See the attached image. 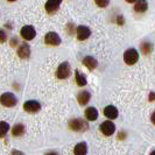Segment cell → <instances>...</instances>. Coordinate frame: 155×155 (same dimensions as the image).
<instances>
[{
    "label": "cell",
    "mask_w": 155,
    "mask_h": 155,
    "mask_svg": "<svg viewBox=\"0 0 155 155\" xmlns=\"http://www.w3.org/2000/svg\"><path fill=\"white\" fill-rule=\"evenodd\" d=\"M12 155H25L22 152H20V150H16V149H13L12 150Z\"/></svg>",
    "instance_id": "cell-27"
},
{
    "label": "cell",
    "mask_w": 155,
    "mask_h": 155,
    "mask_svg": "<svg viewBox=\"0 0 155 155\" xmlns=\"http://www.w3.org/2000/svg\"><path fill=\"white\" fill-rule=\"evenodd\" d=\"M117 23H118V25H120V26H123V25L125 23V19H124V16L121 15V14L117 16Z\"/></svg>",
    "instance_id": "cell-25"
},
{
    "label": "cell",
    "mask_w": 155,
    "mask_h": 155,
    "mask_svg": "<svg viewBox=\"0 0 155 155\" xmlns=\"http://www.w3.org/2000/svg\"><path fill=\"white\" fill-rule=\"evenodd\" d=\"M76 28H77V27H75V23H74V22H68L67 27H65V29H67V33H68L69 35H72V34H75V33H76Z\"/></svg>",
    "instance_id": "cell-22"
},
{
    "label": "cell",
    "mask_w": 155,
    "mask_h": 155,
    "mask_svg": "<svg viewBox=\"0 0 155 155\" xmlns=\"http://www.w3.org/2000/svg\"><path fill=\"white\" fill-rule=\"evenodd\" d=\"M101 131L104 135L106 137H111L113 133L116 132V125L113 124L112 121L106 120V121H103L101 125Z\"/></svg>",
    "instance_id": "cell-7"
},
{
    "label": "cell",
    "mask_w": 155,
    "mask_h": 155,
    "mask_svg": "<svg viewBox=\"0 0 155 155\" xmlns=\"http://www.w3.org/2000/svg\"><path fill=\"white\" fill-rule=\"evenodd\" d=\"M25 131H26V128H25V126L22 124H16L12 128V134L14 137H21L23 133H25Z\"/></svg>",
    "instance_id": "cell-20"
},
{
    "label": "cell",
    "mask_w": 155,
    "mask_h": 155,
    "mask_svg": "<svg viewBox=\"0 0 155 155\" xmlns=\"http://www.w3.org/2000/svg\"><path fill=\"white\" fill-rule=\"evenodd\" d=\"M150 155H155V150H153V152L150 153Z\"/></svg>",
    "instance_id": "cell-32"
},
{
    "label": "cell",
    "mask_w": 155,
    "mask_h": 155,
    "mask_svg": "<svg viewBox=\"0 0 155 155\" xmlns=\"http://www.w3.org/2000/svg\"><path fill=\"white\" fill-rule=\"evenodd\" d=\"M139 61V53L135 48H130L124 53V62L127 65H133Z\"/></svg>",
    "instance_id": "cell-1"
},
{
    "label": "cell",
    "mask_w": 155,
    "mask_h": 155,
    "mask_svg": "<svg viewBox=\"0 0 155 155\" xmlns=\"http://www.w3.org/2000/svg\"><path fill=\"white\" fill-rule=\"evenodd\" d=\"M18 42H19V41H18V38H16V36L12 38V40H11V46H12V47H15L16 45H18Z\"/></svg>",
    "instance_id": "cell-26"
},
{
    "label": "cell",
    "mask_w": 155,
    "mask_h": 155,
    "mask_svg": "<svg viewBox=\"0 0 155 155\" xmlns=\"http://www.w3.org/2000/svg\"><path fill=\"white\" fill-rule=\"evenodd\" d=\"M140 49L143 55H149L153 50V45L149 41H142L140 45Z\"/></svg>",
    "instance_id": "cell-19"
},
{
    "label": "cell",
    "mask_w": 155,
    "mask_h": 155,
    "mask_svg": "<svg viewBox=\"0 0 155 155\" xmlns=\"http://www.w3.org/2000/svg\"><path fill=\"white\" fill-rule=\"evenodd\" d=\"M71 74V67L68 62H63L56 70V77L58 79H67Z\"/></svg>",
    "instance_id": "cell-4"
},
{
    "label": "cell",
    "mask_w": 155,
    "mask_h": 155,
    "mask_svg": "<svg viewBox=\"0 0 155 155\" xmlns=\"http://www.w3.org/2000/svg\"><path fill=\"white\" fill-rule=\"evenodd\" d=\"M7 41V34L4 29H0V43H4Z\"/></svg>",
    "instance_id": "cell-24"
},
{
    "label": "cell",
    "mask_w": 155,
    "mask_h": 155,
    "mask_svg": "<svg viewBox=\"0 0 155 155\" xmlns=\"http://www.w3.org/2000/svg\"><path fill=\"white\" fill-rule=\"evenodd\" d=\"M18 56L20 58H23V60L28 58L31 56V47L28 46L27 43L20 45V47L18 48Z\"/></svg>",
    "instance_id": "cell-11"
},
{
    "label": "cell",
    "mask_w": 155,
    "mask_h": 155,
    "mask_svg": "<svg viewBox=\"0 0 155 155\" xmlns=\"http://www.w3.org/2000/svg\"><path fill=\"white\" fill-rule=\"evenodd\" d=\"M23 110L28 113H36L41 110V104L36 101H28L23 104Z\"/></svg>",
    "instance_id": "cell-9"
},
{
    "label": "cell",
    "mask_w": 155,
    "mask_h": 155,
    "mask_svg": "<svg viewBox=\"0 0 155 155\" xmlns=\"http://www.w3.org/2000/svg\"><path fill=\"white\" fill-rule=\"evenodd\" d=\"M83 64L85 65L89 70H94L98 67V61L93 56H85L83 58Z\"/></svg>",
    "instance_id": "cell-12"
},
{
    "label": "cell",
    "mask_w": 155,
    "mask_h": 155,
    "mask_svg": "<svg viewBox=\"0 0 155 155\" xmlns=\"http://www.w3.org/2000/svg\"><path fill=\"white\" fill-rule=\"evenodd\" d=\"M150 120H152V123L155 125V112L152 113V117H150Z\"/></svg>",
    "instance_id": "cell-29"
},
{
    "label": "cell",
    "mask_w": 155,
    "mask_h": 155,
    "mask_svg": "<svg viewBox=\"0 0 155 155\" xmlns=\"http://www.w3.org/2000/svg\"><path fill=\"white\" fill-rule=\"evenodd\" d=\"M148 9V1L147 0H137L134 4V11L137 13H143Z\"/></svg>",
    "instance_id": "cell-13"
},
{
    "label": "cell",
    "mask_w": 155,
    "mask_h": 155,
    "mask_svg": "<svg viewBox=\"0 0 155 155\" xmlns=\"http://www.w3.org/2000/svg\"><path fill=\"white\" fill-rule=\"evenodd\" d=\"M70 130L75 131V132H84L89 128V126L86 124V121H84L83 119L81 118H76V119H72L69 123Z\"/></svg>",
    "instance_id": "cell-3"
},
{
    "label": "cell",
    "mask_w": 155,
    "mask_h": 155,
    "mask_svg": "<svg viewBox=\"0 0 155 155\" xmlns=\"http://www.w3.org/2000/svg\"><path fill=\"white\" fill-rule=\"evenodd\" d=\"M45 42H46V45L48 46H60L61 45V42H62V40L60 38V35L56 33V31H49V33H47L46 36H45Z\"/></svg>",
    "instance_id": "cell-5"
},
{
    "label": "cell",
    "mask_w": 155,
    "mask_h": 155,
    "mask_svg": "<svg viewBox=\"0 0 155 155\" xmlns=\"http://www.w3.org/2000/svg\"><path fill=\"white\" fill-rule=\"evenodd\" d=\"M75 79H76L77 85H79V86H85L86 83H87L85 75L82 74V72H79V70H76V71H75Z\"/></svg>",
    "instance_id": "cell-18"
},
{
    "label": "cell",
    "mask_w": 155,
    "mask_h": 155,
    "mask_svg": "<svg viewBox=\"0 0 155 155\" xmlns=\"http://www.w3.org/2000/svg\"><path fill=\"white\" fill-rule=\"evenodd\" d=\"M0 103L6 107H13L18 104V98L12 92H5L0 96Z\"/></svg>",
    "instance_id": "cell-2"
},
{
    "label": "cell",
    "mask_w": 155,
    "mask_h": 155,
    "mask_svg": "<svg viewBox=\"0 0 155 155\" xmlns=\"http://www.w3.org/2000/svg\"><path fill=\"white\" fill-rule=\"evenodd\" d=\"M74 153L75 155H86L87 153V146L85 142H79L74 148Z\"/></svg>",
    "instance_id": "cell-17"
},
{
    "label": "cell",
    "mask_w": 155,
    "mask_h": 155,
    "mask_svg": "<svg viewBox=\"0 0 155 155\" xmlns=\"http://www.w3.org/2000/svg\"><path fill=\"white\" fill-rule=\"evenodd\" d=\"M90 98H91V94L89 91H81L77 94V101L81 105H86L90 101Z\"/></svg>",
    "instance_id": "cell-15"
},
{
    "label": "cell",
    "mask_w": 155,
    "mask_h": 155,
    "mask_svg": "<svg viewBox=\"0 0 155 155\" xmlns=\"http://www.w3.org/2000/svg\"><path fill=\"white\" fill-rule=\"evenodd\" d=\"M20 34L22 36V39H25L26 41H31L36 36V31L35 28L31 26V25H27V26H23L20 31Z\"/></svg>",
    "instance_id": "cell-6"
},
{
    "label": "cell",
    "mask_w": 155,
    "mask_h": 155,
    "mask_svg": "<svg viewBox=\"0 0 155 155\" xmlns=\"http://www.w3.org/2000/svg\"><path fill=\"white\" fill-rule=\"evenodd\" d=\"M126 2H130V4H132V2H135L137 0H125Z\"/></svg>",
    "instance_id": "cell-31"
},
{
    "label": "cell",
    "mask_w": 155,
    "mask_h": 155,
    "mask_svg": "<svg viewBox=\"0 0 155 155\" xmlns=\"http://www.w3.org/2000/svg\"><path fill=\"white\" fill-rule=\"evenodd\" d=\"M46 155H58L56 152H49V153H47Z\"/></svg>",
    "instance_id": "cell-30"
},
{
    "label": "cell",
    "mask_w": 155,
    "mask_h": 155,
    "mask_svg": "<svg viewBox=\"0 0 155 155\" xmlns=\"http://www.w3.org/2000/svg\"><path fill=\"white\" fill-rule=\"evenodd\" d=\"M76 35H77V39L79 41H84L87 38H90L91 35V29L87 27V26H84V25H81L76 28Z\"/></svg>",
    "instance_id": "cell-8"
},
{
    "label": "cell",
    "mask_w": 155,
    "mask_h": 155,
    "mask_svg": "<svg viewBox=\"0 0 155 155\" xmlns=\"http://www.w3.org/2000/svg\"><path fill=\"white\" fill-rule=\"evenodd\" d=\"M61 4H62V0H47L45 8H46V11L49 14H54L60 8Z\"/></svg>",
    "instance_id": "cell-10"
},
{
    "label": "cell",
    "mask_w": 155,
    "mask_h": 155,
    "mask_svg": "<svg viewBox=\"0 0 155 155\" xmlns=\"http://www.w3.org/2000/svg\"><path fill=\"white\" fill-rule=\"evenodd\" d=\"M104 116L109 119H116L118 118V110L113 105H109L104 109Z\"/></svg>",
    "instance_id": "cell-14"
},
{
    "label": "cell",
    "mask_w": 155,
    "mask_h": 155,
    "mask_svg": "<svg viewBox=\"0 0 155 155\" xmlns=\"http://www.w3.org/2000/svg\"><path fill=\"white\" fill-rule=\"evenodd\" d=\"M9 131V124L6 121H0V138H4Z\"/></svg>",
    "instance_id": "cell-21"
},
{
    "label": "cell",
    "mask_w": 155,
    "mask_h": 155,
    "mask_svg": "<svg viewBox=\"0 0 155 155\" xmlns=\"http://www.w3.org/2000/svg\"><path fill=\"white\" fill-rule=\"evenodd\" d=\"M94 2H96V5H97L98 7L105 8L109 6L110 0H94Z\"/></svg>",
    "instance_id": "cell-23"
},
{
    "label": "cell",
    "mask_w": 155,
    "mask_h": 155,
    "mask_svg": "<svg viewBox=\"0 0 155 155\" xmlns=\"http://www.w3.org/2000/svg\"><path fill=\"white\" fill-rule=\"evenodd\" d=\"M85 118L89 121H94L97 118H98V111L94 109V107H87L85 110Z\"/></svg>",
    "instance_id": "cell-16"
},
{
    "label": "cell",
    "mask_w": 155,
    "mask_h": 155,
    "mask_svg": "<svg viewBox=\"0 0 155 155\" xmlns=\"http://www.w3.org/2000/svg\"><path fill=\"white\" fill-rule=\"evenodd\" d=\"M155 101V92L149 93V101Z\"/></svg>",
    "instance_id": "cell-28"
},
{
    "label": "cell",
    "mask_w": 155,
    "mask_h": 155,
    "mask_svg": "<svg viewBox=\"0 0 155 155\" xmlns=\"http://www.w3.org/2000/svg\"><path fill=\"white\" fill-rule=\"evenodd\" d=\"M8 1H11V2H13V1H16V0H8Z\"/></svg>",
    "instance_id": "cell-33"
}]
</instances>
